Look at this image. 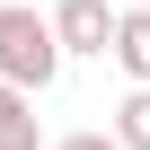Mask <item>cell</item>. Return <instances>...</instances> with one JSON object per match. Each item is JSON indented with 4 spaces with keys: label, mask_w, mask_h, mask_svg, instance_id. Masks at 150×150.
Segmentation results:
<instances>
[{
    "label": "cell",
    "mask_w": 150,
    "mask_h": 150,
    "mask_svg": "<svg viewBox=\"0 0 150 150\" xmlns=\"http://www.w3.org/2000/svg\"><path fill=\"white\" fill-rule=\"evenodd\" d=\"M62 35H53V9H27V0H0V88H27L44 97L62 80Z\"/></svg>",
    "instance_id": "1"
},
{
    "label": "cell",
    "mask_w": 150,
    "mask_h": 150,
    "mask_svg": "<svg viewBox=\"0 0 150 150\" xmlns=\"http://www.w3.org/2000/svg\"><path fill=\"white\" fill-rule=\"evenodd\" d=\"M115 27H124L115 0H53V35H62L71 62H106L115 53Z\"/></svg>",
    "instance_id": "2"
},
{
    "label": "cell",
    "mask_w": 150,
    "mask_h": 150,
    "mask_svg": "<svg viewBox=\"0 0 150 150\" xmlns=\"http://www.w3.org/2000/svg\"><path fill=\"white\" fill-rule=\"evenodd\" d=\"M0 150H44V115L27 88H0Z\"/></svg>",
    "instance_id": "3"
},
{
    "label": "cell",
    "mask_w": 150,
    "mask_h": 150,
    "mask_svg": "<svg viewBox=\"0 0 150 150\" xmlns=\"http://www.w3.org/2000/svg\"><path fill=\"white\" fill-rule=\"evenodd\" d=\"M115 62H124L132 88H150V9H124V27H115Z\"/></svg>",
    "instance_id": "4"
},
{
    "label": "cell",
    "mask_w": 150,
    "mask_h": 150,
    "mask_svg": "<svg viewBox=\"0 0 150 150\" xmlns=\"http://www.w3.org/2000/svg\"><path fill=\"white\" fill-rule=\"evenodd\" d=\"M106 132H115L124 150H150V88H132V97L115 106V124H106Z\"/></svg>",
    "instance_id": "5"
},
{
    "label": "cell",
    "mask_w": 150,
    "mask_h": 150,
    "mask_svg": "<svg viewBox=\"0 0 150 150\" xmlns=\"http://www.w3.org/2000/svg\"><path fill=\"white\" fill-rule=\"evenodd\" d=\"M53 150H124V141H115V132H62Z\"/></svg>",
    "instance_id": "6"
},
{
    "label": "cell",
    "mask_w": 150,
    "mask_h": 150,
    "mask_svg": "<svg viewBox=\"0 0 150 150\" xmlns=\"http://www.w3.org/2000/svg\"><path fill=\"white\" fill-rule=\"evenodd\" d=\"M141 9H150V0H141Z\"/></svg>",
    "instance_id": "7"
}]
</instances>
